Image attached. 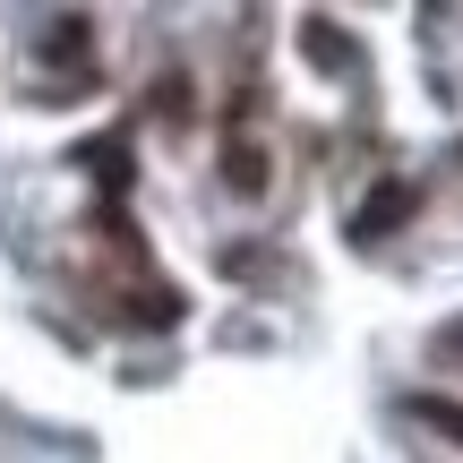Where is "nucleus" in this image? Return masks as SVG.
<instances>
[{"instance_id": "nucleus-1", "label": "nucleus", "mask_w": 463, "mask_h": 463, "mask_svg": "<svg viewBox=\"0 0 463 463\" xmlns=\"http://www.w3.org/2000/svg\"><path fill=\"white\" fill-rule=\"evenodd\" d=\"M412 206H420V189H412V181H378V189L361 198V215H352V241H386V232L412 215Z\"/></svg>"}, {"instance_id": "nucleus-4", "label": "nucleus", "mask_w": 463, "mask_h": 463, "mask_svg": "<svg viewBox=\"0 0 463 463\" xmlns=\"http://www.w3.org/2000/svg\"><path fill=\"white\" fill-rule=\"evenodd\" d=\"M412 420H438V430H455V447H463V403H438V395H420V403H412Z\"/></svg>"}, {"instance_id": "nucleus-3", "label": "nucleus", "mask_w": 463, "mask_h": 463, "mask_svg": "<svg viewBox=\"0 0 463 463\" xmlns=\"http://www.w3.org/2000/svg\"><path fill=\"white\" fill-rule=\"evenodd\" d=\"M78 164L95 172L103 189H129V137H95V146H78Z\"/></svg>"}, {"instance_id": "nucleus-2", "label": "nucleus", "mask_w": 463, "mask_h": 463, "mask_svg": "<svg viewBox=\"0 0 463 463\" xmlns=\"http://www.w3.org/2000/svg\"><path fill=\"white\" fill-rule=\"evenodd\" d=\"M300 52H309L317 69H361V52L335 34V17H309V26H300Z\"/></svg>"}]
</instances>
